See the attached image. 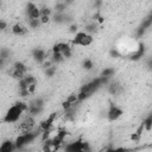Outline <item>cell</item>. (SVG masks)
<instances>
[{
	"label": "cell",
	"instance_id": "6da1fadb",
	"mask_svg": "<svg viewBox=\"0 0 152 152\" xmlns=\"http://www.w3.org/2000/svg\"><path fill=\"white\" fill-rule=\"evenodd\" d=\"M27 110H28V103L19 101V102L12 104L7 109L2 121L6 124H15L23 118V114L27 113Z\"/></svg>",
	"mask_w": 152,
	"mask_h": 152
},
{
	"label": "cell",
	"instance_id": "7a4b0ae2",
	"mask_svg": "<svg viewBox=\"0 0 152 152\" xmlns=\"http://www.w3.org/2000/svg\"><path fill=\"white\" fill-rule=\"evenodd\" d=\"M93 42H94V37L82 30V31H78L76 34H74L72 46H83V48H87V46H90L93 44Z\"/></svg>",
	"mask_w": 152,
	"mask_h": 152
},
{
	"label": "cell",
	"instance_id": "3957f363",
	"mask_svg": "<svg viewBox=\"0 0 152 152\" xmlns=\"http://www.w3.org/2000/svg\"><path fill=\"white\" fill-rule=\"evenodd\" d=\"M27 75V66L23 62H14L10 68V76L20 81Z\"/></svg>",
	"mask_w": 152,
	"mask_h": 152
},
{
	"label": "cell",
	"instance_id": "277c9868",
	"mask_svg": "<svg viewBox=\"0 0 152 152\" xmlns=\"http://www.w3.org/2000/svg\"><path fill=\"white\" fill-rule=\"evenodd\" d=\"M25 14L27 19H40V7L37 6L34 2H27L25 6Z\"/></svg>",
	"mask_w": 152,
	"mask_h": 152
},
{
	"label": "cell",
	"instance_id": "5b68a950",
	"mask_svg": "<svg viewBox=\"0 0 152 152\" xmlns=\"http://www.w3.org/2000/svg\"><path fill=\"white\" fill-rule=\"evenodd\" d=\"M124 114V110L121 107L116 106V104H110L109 108H108V112H107V119L108 121H116L118 119H120Z\"/></svg>",
	"mask_w": 152,
	"mask_h": 152
},
{
	"label": "cell",
	"instance_id": "8992f818",
	"mask_svg": "<svg viewBox=\"0 0 152 152\" xmlns=\"http://www.w3.org/2000/svg\"><path fill=\"white\" fill-rule=\"evenodd\" d=\"M49 56H50L49 52H46L42 48H36L34 50H32V58L37 63H39V64H43L45 61H48L49 59Z\"/></svg>",
	"mask_w": 152,
	"mask_h": 152
},
{
	"label": "cell",
	"instance_id": "52a82bcc",
	"mask_svg": "<svg viewBox=\"0 0 152 152\" xmlns=\"http://www.w3.org/2000/svg\"><path fill=\"white\" fill-rule=\"evenodd\" d=\"M27 28H28V27L25 26L24 24H21V23H15L14 25H12L11 32H12L14 36L20 37V36H24V34L27 33Z\"/></svg>",
	"mask_w": 152,
	"mask_h": 152
},
{
	"label": "cell",
	"instance_id": "ba28073f",
	"mask_svg": "<svg viewBox=\"0 0 152 152\" xmlns=\"http://www.w3.org/2000/svg\"><path fill=\"white\" fill-rule=\"evenodd\" d=\"M0 152H17L15 142L12 140H6L0 146Z\"/></svg>",
	"mask_w": 152,
	"mask_h": 152
},
{
	"label": "cell",
	"instance_id": "9c48e42d",
	"mask_svg": "<svg viewBox=\"0 0 152 152\" xmlns=\"http://www.w3.org/2000/svg\"><path fill=\"white\" fill-rule=\"evenodd\" d=\"M83 31H84V32H87V33H89V34H91V36H93L94 33H96V32L99 31V25H97L96 20L88 23V24L84 26Z\"/></svg>",
	"mask_w": 152,
	"mask_h": 152
},
{
	"label": "cell",
	"instance_id": "30bf717a",
	"mask_svg": "<svg viewBox=\"0 0 152 152\" xmlns=\"http://www.w3.org/2000/svg\"><path fill=\"white\" fill-rule=\"evenodd\" d=\"M42 25H43V23L40 19H27V27L28 28L36 30V28L40 27Z\"/></svg>",
	"mask_w": 152,
	"mask_h": 152
},
{
	"label": "cell",
	"instance_id": "8fae6325",
	"mask_svg": "<svg viewBox=\"0 0 152 152\" xmlns=\"http://www.w3.org/2000/svg\"><path fill=\"white\" fill-rule=\"evenodd\" d=\"M108 90H109V93H112L113 95H114V94H118V93L121 90V86H120L118 82H109V83H108Z\"/></svg>",
	"mask_w": 152,
	"mask_h": 152
},
{
	"label": "cell",
	"instance_id": "7c38bea8",
	"mask_svg": "<svg viewBox=\"0 0 152 152\" xmlns=\"http://www.w3.org/2000/svg\"><path fill=\"white\" fill-rule=\"evenodd\" d=\"M142 128H145V129H151L152 128V113L145 119V121L142 122V126H141Z\"/></svg>",
	"mask_w": 152,
	"mask_h": 152
},
{
	"label": "cell",
	"instance_id": "4fadbf2b",
	"mask_svg": "<svg viewBox=\"0 0 152 152\" xmlns=\"http://www.w3.org/2000/svg\"><path fill=\"white\" fill-rule=\"evenodd\" d=\"M114 69L113 68H106V69H103L102 70V72H101V76H103V77H106V78H110L113 75H114Z\"/></svg>",
	"mask_w": 152,
	"mask_h": 152
},
{
	"label": "cell",
	"instance_id": "5bb4252c",
	"mask_svg": "<svg viewBox=\"0 0 152 152\" xmlns=\"http://www.w3.org/2000/svg\"><path fill=\"white\" fill-rule=\"evenodd\" d=\"M56 66H57V65H50V66H48V68L45 69V75H46V76H49V77L55 76L56 70H57V68H56Z\"/></svg>",
	"mask_w": 152,
	"mask_h": 152
},
{
	"label": "cell",
	"instance_id": "9a60e30c",
	"mask_svg": "<svg viewBox=\"0 0 152 152\" xmlns=\"http://www.w3.org/2000/svg\"><path fill=\"white\" fill-rule=\"evenodd\" d=\"M82 65H83V68H84L86 70H91L93 66H94V62H93L90 58H86V59L83 61Z\"/></svg>",
	"mask_w": 152,
	"mask_h": 152
},
{
	"label": "cell",
	"instance_id": "2e32d148",
	"mask_svg": "<svg viewBox=\"0 0 152 152\" xmlns=\"http://www.w3.org/2000/svg\"><path fill=\"white\" fill-rule=\"evenodd\" d=\"M6 26H7L6 21L5 20H0V28H1V31H5L6 30Z\"/></svg>",
	"mask_w": 152,
	"mask_h": 152
}]
</instances>
